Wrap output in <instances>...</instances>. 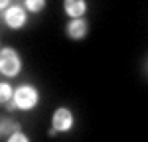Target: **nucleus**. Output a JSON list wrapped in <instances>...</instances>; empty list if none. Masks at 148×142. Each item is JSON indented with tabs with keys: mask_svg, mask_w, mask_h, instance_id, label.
Instances as JSON below:
<instances>
[{
	"mask_svg": "<svg viewBox=\"0 0 148 142\" xmlns=\"http://www.w3.org/2000/svg\"><path fill=\"white\" fill-rule=\"evenodd\" d=\"M40 101V93L32 85H20L14 91V103L20 111H32Z\"/></svg>",
	"mask_w": 148,
	"mask_h": 142,
	"instance_id": "nucleus-1",
	"label": "nucleus"
},
{
	"mask_svg": "<svg viewBox=\"0 0 148 142\" xmlns=\"http://www.w3.org/2000/svg\"><path fill=\"white\" fill-rule=\"evenodd\" d=\"M20 69H22V59H20V55L12 47H4L0 51V71L6 77H14V75L20 73Z\"/></svg>",
	"mask_w": 148,
	"mask_h": 142,
	"instance_id": "nucleus-2",
	"label": "nucleus"
},
{
	"mask_svg": "<svg viewBox=\"0 0 148 142\" xmlns=\"http://www.w3.org/2000/svg\"><path fill=\"white\" fill-rule=\"evenodd\" d=\"M51 128H56L57 132H67L71 130L73 126V113L65 109V106H61V109H57L56 113H53V118H51Z\"/></svg>",
	"mask_w": 148,
	"mask_h": 142,
	"instance_id": "nucleus-3",
	"label": "nucleus"
},
{
	"mask_svg": "<svg viewBox=\"0 0 148 142\" xmlns=\"http://www.w3.org/2000/svg\"><path fill=\"white\" fill-rule=\"evenodd\" d=\"M4 20H6V24H8L10 28L18 30V28H22L24 24H26L28 16H26V10H24L20 4H12L10 8L4 12Z\"/></svg>",
	"mask_w": 148,
	"mask_h": 142,
	"instance_id": "nucleus-4",
	"label": "nucleus"
},
{
	"mask_svg": "<svg viewBox=\"0 0 148 142\" xmlns=\"http://www.w3.org/2000/svg\"><path fill=\"white\" fill-rule=\"evenodd\" d=\"M87 30H89V26H87V22H85L83 18L71 20V22L67 24V36L71 40H83V38L87 36Z\"/></svg>",
	"mask_w": 148,
	"mask_h": 142,
	"instance_id": "nucleus-5",
	"label": "nucleus"
},
{
	"mask_svg": "<svg viewBox=\"0 0 148 142\" xmlns=\"http://www.w3.org/2000/svg\"><path fill=\"white\" fill-rule=\"evenodd\" d=\"M63 8H65V14L69 18L79 20L81 16L85 14V10H87V2H83V0H67L63 4Z\"/></svg>",
	"mask_w": 148,
	"mask_h": 142,
	"instance_id": "nucleus-6",
	"label": "nucleus"
},
{
	"mask_svg": "<svg viewBox=\"0 0 148 142\" xmlns=\"http://www.w3.org/2000/svg\"><path fill=\"white\" fill-rule=\"evenodd\" d=\"M0 130H2V136H8V138H10L12 134L20 132V124L14 122L12 118H2V126H0Z\"/></svg>",
	"mask_w": 148,
	"mask_h": 142,
	"instance_id": "nucleus-7",
	"label": "nucleus"
},
{
	"mask_svg": "<svg viewBox=\"0 0 148 142\" xmlns=\"http://www.w3.org/2000/svg\"><path fill=\"white\" fill-rule=\"evenodd\" d=\"M0 97H2L4 103L14 101V91H12V87L8 85V83H2V85H0Z\"/></svg>",
	"mask_w": 148,
	"mask_h": 142,
	"instance_id": "nucleus-8",
	"label": "nucleus"
},
{
	"mask_svg": "<svg viewBox=\"0 0 148 142\" xmlns=\"http://www.w3.org/2000/svg\"><path fill=\"white\" fill-rule=\"evenodd\" d=\"M24 6H26L30 12H40L44 6H46V2H44V0H26Z\"/></svg>",
	"mask_w": 148,
	"mask_h": 142,
	"instance_id": "nucleus-9",
	"label": "nucleus"
},
{
	"mask_svg": "<svg viewBox=\"0 0 148 142\" xmlns=\"http://www.w3.org/2000/svg\"><path fill=\"white\" fill-rule=\"evenodd\" d=\"M6 142H30V138H28L26 134H22V132H16V134H12Z\"/></svg>",
	"mask_w": 148,
	"mask_h": 142,
	"instance_id": "nucleus-10",
	"label": "nucleus"
}]
</instances>
